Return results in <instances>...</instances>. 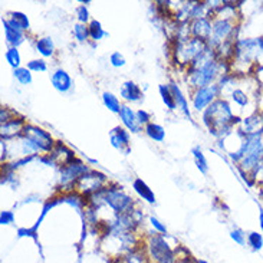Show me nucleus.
I'll list each match as a JSON object with an SVG mask.
<instances>
[{"label": "nucleus", "instance_id": "39448f33", "mask_svg": "<svg viewBox=\"0 0 263 263\" xmlns=\"http://www.w3.org/2000/svg\"><path fill=\"white\" fill-rule=\"evenodd\" d=\"M147 259L151 263H177L176 250L167 243L163 235H151L145 243Z\"/></svg>", "mask_w": 263, "mask_h": 263}, {"label": "nucleus", "instance_id": "c9c22d12", "mask_svg": "<svg viewBox=\"0 0 263 263\" xmlns=\"http://www.w3.org/2000/svg\"><path fill=\"white\" fill-rule=\"evenodd\" d=\"M137 119H138V124H140V125H141L143 128L147 127L150 122H153V121H151V119H153L151 114H150L148 111H145V109H143V108L137 109Z\"/></svg>", "mask_w": 263, "mask_h": 263}, {"label": "nucleus", "instance_id": "9d476101", "mask_svg": "<svg viewBox=\"0 0 263 263\" xmlns=\"http://www.w3.org/2000/svg\"><path fill=\"white\" fill-rule=\"evenodd\" d=\"M2 25H3V30H5V40L9 48H18L26 40V32H23L20 27L12 22L8 16L2 19Z\"/></svg>", "mask_w": 263, "mask_h": 263}, {"label": "nucleus", "instance_id": "aec40b11", "mask_svg": "<svg viewBox=\"0 0 263 263\" xmlns=\"http://www.w3.org/2000/svg\"><path fill=\"white\" fill-rule=\"evenodd\" d=\"M133 190L136 191L137 196L143 200V201L148 203V204H155L157 199H155L154 191H153V189L143 179H136L133 182Z\"/></svg>", "mask_w": 263, "mask_h": 263}, {"label": "nucleus", "instance_id": "4be33fe9", "mask_svg": "<svg viewBox=\"0 0 263 263\" xmlns=\"http://www.w3.org/2000/svg\"><path fill=\"white\" fill-rule=\"evenodd\" d=\"M144 133L154 143H163L165 140V128L157 122H150L147 127H144Z\"/></svg>", "mask_w": 263, "mask_h": 263}, {"label": "nucleus", "instance_id": "473e14b6", "mask_svg": "<svg viewBox=\"0 0 263 263\" xmlns=\"http://www.w3.org/2000/svg\"><path fill=\"white\" fill-rule=\"evenodd\" d=\"M75 15H76V20L78 23H83V25H90L91 23V15H90V10H88V6L85 5H81L75 9Z\"/></svg>", "mask_w": 263, "mask_h": 263}, {"label": "nucleus", "instance_id": "58836bf2", "mask_svg": "<svg viewBox=\"0 0 263 263\" xmlns=\"http://www.w3.org/2000/svg\"><path fill=\"white\" fill-rule=\"evenodd\" d=\"M16 117H18V114L10 108H8V107H2V109H0V121H2V124L8 122L10 119L16 118Z\"/></svg>", "mask_w": 263, "mask_h": 263}, {"label": "nucleus", "instance_id": "cd10ccee", "mask_svg": "<svg viewBox=\"0 0 263 263\" xmlns=\"http://www.w3.org/2000/svg\"><path fill=\"white\" fill-rule=\"evenodd\" d=\"M5 59L10 68H13V69H18L22 66V55L19 52L18 48H8L5 52Z\"/></svg>", "mask_w": 263, "mask_h": 263}, {"label": "nucleus", "instance_id": "bb28decb", "mask_svg": "<svg viewBox=\"0 0 263 263\" xmlns=\"http://www.w3.org/2000/svg\"><path fill=\"white\" fill-rule=\"evenodd\" d=\"M72 33L75 40L79 42V43H86V42L91 40L88 25H83V23H78V22H76L72 27Z\"/></svg>", "mask_w": 263, "mask_h": 263}, {"label": "nucleus", "instance_id": "20e7f679", "mask_svg": "<svg viewBox=\"0 0 263 263\" xmlns=\"http://www.w3.org/2000/svg\"><path fill=\"white\" fill-rule=\"evenodd\" d=\"M207 49H209L207 42L197 39V37L190 36L186 39H177L174 49H172V58H174L176 64L187 68Z\"/></svg>", "mask_w": 263, "mask_h": 263}, {"label": "nucleus", "instance_id": "37998d69", "mask_svg": "<svg viewBox=\"0 0 263 263\" xmlns=\"http://www.w3.org/2000/svg\"><path fill=\"white\" fill-rule=\"evenodd\" d=\"M259 226H260V230L263 233V209L259 210Z\"/></svg>", "mask_w": 263, "mask_h": 263}, {"label": "nucleus", "instance_id": "c756f323", "mask_svg": "<svg viewBox=\"0 0 263 263\" xmlns=\"http://www.w3.org/2000/svg\"><path fill=\"white\" fill-rule=\"evenodd\" d=\"M8 18L12 22H15L23 32H27L30 29V20L23 12H10V13H8Z\"/></svg>", "mask_w": 263, "mask_h": 263}, {"label": "nucleus", "instance_id": "a211bd4d", "mask_svg": "<svg viewBox=\"0 0 263 263\" xmlns=\"http://www.w3.org/2000/svg\"><path fill=\"white\" fill-rule=\"evenodd\" d=\"M119 97L131 104H140L144 100V92L134 81H125L119 88Z\"/></svg>", "mask_w": 263, "mask_h": 263}, {"label": "nucleus", "instance_id": "f257e3e1", "mask_svg": "<svg viewBox=\"0 0 263 263\" xmlns=\"http://www.w3.org/2000/svg\"><path fill=\"white\" fill-rule=\"evenodd\" d=\"M230 73V65L217 59L213 49H207L190 66L186 68V81L191 91L218 83Z\"/></svg>", "mask_w": 263, "mask_h": 263}, {"label": "nucleus", "instance_id": "b1692460", "mask_svg": "<svg viewBox=\"0 0 263 263\" xmlns=\"http://www.w3.org/2000/svg\"><path fill=\"white\" fill-rule=\"evenodd\" d=\"M158 94H160L161 101H163V104L167 107L168 111H176L177 109V105H176V101H174V97H172V92L168 83L158 85Z\"/></svg>", "mask_w": 263, "mask_h": 263}, {"label": "nucleus", "instance_id": "5701e85b", "mask_svg": "<svg viewBox=\"0 0 263 263\" xmlns=\"http://www.w3.org/2000/svg\"><path fill=\"white\" fill-rule=\"evenodd\" d=\"M191 154H193V160H194V164H196L197 170H199L203 176L209 174L210 167L209 163H207L206 155L203 154V150H201L200 147H194V148L191 150Z\"/></svg>", "mask_w": 263, "mask_h": 263}, {"label": "nucleus", "instance_id": "f3484780", "mask_svg": "<svg viewBox=\"0 0 263 263\" xmlns=\"http://www.w3.org/2000/svg\"><path fill=\"white\" fill-rule=\"evenodd\" d=\"M118 115L122 127L128 129L131 134H138L143 129V127L138 124V119H137V111H134V108H131L128 104H122Z\"/></svg>", "mask_w": 263, "mask_h": 263}, {"label": "nucleus", "instance_id": "ddd939ff", "mask_svg": "<svg viewBox=\"0 0 263 263\" xmlns=\"http://www.w3.org/2000/svg\"><path fill=\"white\" fill-rule=\"evenodd\" d=\"M51 83H52L54 90L64 95L71 94L73 90V81L71 75L62 68H56L54 72L51 73Z\"/></svg>", "mask_w": 263, "mask_h": 263}, {"label": "nucleus", "instance_id": "393cba45", "mask_svg": "<svg viewBox=\"0 0 263 263\" xmlns=\"http://www.w3.org/2000/svg\"><path fill=\"white\" fill-rule=\"evenodd\" d=\"M102 102H104L105 108H108V111L114 112V114H119L122 104H121V100L115 94L109 91L102 92Z\"/></svg>", "mask_w": 263, "mask_h": 263}, {"label": "nucleus", "instance_id": "c03bdc74", "mask_svg": "<svg viewBox=\"0 0 263 263\" xmlns=\"http://www.w3.org/2000/svg\"><path fill=\"white\" fill-rule=\"evenodd\" d=\"M194 262L196 263H209L207 260H204V259H194Z\"/></svg>", "mask_w": 263, "mask_h": 263}, {"label": "nucleus", "instance_id": "9b49d317", "mask_svg": "<svg viewBox=\"0 0 263 263\" xmlns=\"http://www.w3.org/2000/svg\"><path fill=\"white\" fill-rule=\"evenodd\" d=\"M237 129L245 137L263 136V112H254L240 119Z\"/></svg>", "mask_w": 263, "mask_h": 263}, {"label": "nucleus", "instance_id": "7ed1b4c3", "mask_svg": "<svg viewBox=\"0 0 263 263\" xmlns=\"http://www.w3.org/2000/svg\"><path fill=\"white\" fill-rule=\"evenodd\" d=\"M88 204L94 209H100L102 206L114 211L115 216L125 214L134 210V199L124 191L121 186H105L88 197Z\"/></svg>", "mask_w": 263, "mask_h": 263}, {"label": "nucleus", "instance_id": "e433bc0d", "mask_svg": "<svg viewBox=\"0 0 263 263\" xmlns=\"http://www.w3.org/2000/svg\"><path fill=\"white\" fill-rule=\"evenodd\" d=\"M109 64L112 65L114 68H124L127 65V61H125L124 55L121 52H112L109 56Z\"/></svg>", "mask_w": 263, "mask_h": 263}, {"label": "nucleus", "instance_id": "72a5a7b5", "mask_svg": "<svg viewBox=\"0 0 263 263\" xmlns=\"http://www.w3.org/2000/svg\"><path fill=\"white\" fill-rule=\"evenodd\" d=\"M230 239L239 246L247 245V233H245V230H242V229H239V227L233 229V230L230 232Z\"/></svg>", "mask_w": 263, "mask_h": 263}, {"label": "nucleus", "instance_id": "a878e982", "mask_svg": "<svg viewBox=\"0 0 263 263\" xmlns=\"http://www.w3.org/2000/svg\"><path fill=\"white\" fill-rule=\"evenodd\" d=\"M90 27V36H91V40L92 42H100L102 40L104 37L108 36V33L105 32V29L102 27V23H101L100 20H97V19H92L91 23L88 25Z\"/></svg>", "mask_w": 263, "mask_h": 263}, {"label": "nucleus", "instance_id": "0eeeda50", "mask_svg": "<svg viewBox=\"0 0 263 263\" xmlns=\"http://www.w3.org/2000/svg\"><path fill=\"white\" fill-rule=\"evenodd\" d=\"M91 170L88 164H85L79 158H75L72 163L66 164L61 167V174H59V183L61 189H65L66 191L75 190V184L81 179L85 172Z\"/></svg>", "mask_w": 263, "mask_h": 263}, {"label": "nucleus", "instance_id": "a19ab883", "mask_svg": "<svg viewBox=\"0 0 263 263\" xmlns=\"http://www.w3.org/2000/svg\"><path fill=\"white\" fill-rule=\"evenodd\" d=\"M254 76H256V79H257V82H259L260 91H262V94H263V66L262 68H257V69H256Z\"/></svg>", "mask_w": 263, "mask_h": 263}, {"label": "nucleus", "instance_id": "ea45409f", "mask_svg": "<svg viewBox=\"0 0 263 263\" xmlns=\"http://www.w3.org/2000/svg\"><path fill=\"white\" fill-rule=\"evenodd\" d=\"M253 183H256V184L263 190V163L260 164V167L257 168V171L254 174Z\"/></svg>", "mask_w": 263, "mask_h": 263}, {"label": "nucleus", "instance_id": "4c0bfd02", "mask_svg": "<svg viewBox=\"0 0 263 263\" xmlns=\"http://www.w3.org/2000/svg\"><path fill=\"white\" fill-rule=\"evenodd\" d=\"M15 213L13 211H10V210H3L2 213H0V225L2 226H9L12 223H15Z\"/></svg>", "mask_w": 263, "mask_h": 263}, {"label": "nucleus", "instance_id": "423d86ee", "mask_svg": "<svg viewBox=\"0 0 263 263\" xmlns=\"http://www.w3.org/2000/svg\"><path fill=\"white\" fill-rule=\"evenodd\" d=\"M108 177L104 172L97 171V170H90L81 176V179L75 184V190L78 194L83 196L85 199L91 197L92 194H95L97 191L104 189L107 186Z\"/></svg>", "mask_w": 263, "mask_h": 263}, {"label": "nucleus", "instance_id": "c85d7f7f", "mask_svg": "<svg viewBox=\"0 0 263 263\" xmlns=\"http://www.w3.org/2000/svg\"><path fill=\"white\" fill-rule=\"evenodd\" d=\"M13 78L22 85V86H27L33 82V75L27 69L26 66H20L18 69H13Z\"/></svg>", "mask_w": 263, "mask_h": 263}, {"label": "nucleus", "instance_id": "6ab92c4d", "mask_svg": "<svg viewBox=\"0 0 263 263\" xmlns=\"http://www.w3.org/2000/svg\"><path fill=\"white\" fill-rule=\"evenodd\" d=\"M170 90L172 92V97H174V101H176V105H177V109L182 112L183 115L189 121H193V117H191V111L190 107H189V101H187V97L184 95V92L180 88V85L177 82L171 81L170 83Z\"/></svg>", "mask_w": 263, "mask_h": 263}, {"label": "nucleus", "instance_id": "4468645a", "mask_svg": "<svg viewBox=\"0 0 263 263\" xmlns=\"http://www.w3.org/2000/svg\"><path fill=\"white\" fill-rule=\"evenodd\" d=\"M25 125H26V121L25 118L19 117V118H13L2 124L0 127V136H2V140L3 141H10V140H15L23 134V129H25Z\"/></svg>", "mask_w": 263, "mask_h": 263}, {"label": "nucleus", "instance_id": "79ce46f5", "mask_svg": "<svg viewBox=\"0 0 263 263\" xmlns=\"http://www.w3.org/2000/svg\"><path fill=\"white\" fill-rule=\"evenodd\" d=\"M177 263H196V262H194L193 257H190V256L187 254V256H184V257H180V259L177 260Z\"/></svg>", "mask_w": 263, "mask_h": 263}, {"label": "nucleus", "instance_id": "412c9836", "mask_svg": "<svg viewBox=\"0 0 263 263\" xmlns=\"http://www.w3.org/2000/svg\"><path fill=\"white\" fill-rule=\"evenodd\" d=\"M35 49H36L37 54L40 55L43 59H46V58H54L55 52H56L54 39L51 36L37 37L36 42H35Z\"/></svg>", "mask_w": 263, "mask_h": 263}, {"label": "nucleus", "instance_id": "2f4dec72", "mask_svg": "<svg viewBox=\"0 0 263 263\" xmlns=\"http://www.w3.org/2000/svg\"><path fill=\"white\" fill-rule=\"evenodd\" d=\"M26 68L30 71V72L42 73L48 71V64H46V61L43 59V58H37V59H32V61H29V62L26 64Z\"/></svg>", "mask_w": 263, "mask_h": 263}, {"label": "nucleus", "instance_id": "dca6fc26", "mask_svg": "<svg viewBox=\"0 0 263 263\" xmlns=\"http://www.w3.org/2000/svg\"><path fill=\"white\" fill-rule=\"evenodd\" d=\"M49 157H51L54 165H59V167H64L66 164L72 163L73 160L76 158V155H75L72 150L68 148L61 141H56V145H55L54 150L49 153Z\"/></svg>", "mask_w": 263, "mask_h": 263}, {"label": "nucleus", "instance_id": "7c9ffc66", "mask_svg": "<svg viewBox=\"0 0 263 263\" xmlns=\"http://www.w3.org/2000/svg\"><path fill=\"white\" fill-rule=\"evenodd\" d=\"M247 246L253 252H260L263 249V235L259 232H250L247 233Z\"/></svg>", "mask_w": 263, "mask_h": 263}, {"label": "nucleus", "instance_id": "f8f14e48", "mask_svg": "<svg viewBox=\"0 0 263 263\" xmlns=\"http://www.w3.org/2000/svg\"><path fill=\"white\" fill-rule=\"evenodd\" d=\"M109 143L111 145L121 151L124 155L129 154L131 151V147H129V143H131V133L125 129L124 127H115L112 128L109 131Z\"/></svg>", "mask_w": 263, "mask_h": 263}, {"label": "nucleus", "instance_id": "f03ea898", "mask_svg": "<svg viewBox=\"0 0 263 263\" xmlns=\"http://www.w3.org/2000/svg\"><path fill=\"white\" fill-rule=\"evenodd\" d=\"M201 122L211 136L223 140L236 129L240 118L235 114L229 101L218 98L201 114Z\"/></svg>", "mask_w": 263, "mask_h": 263}, {"label": "nucleus", "instance_id": "2eb2a0df", "mask_svg": "<svg viewBox=\"0 0 263 263\" xmlns=\"http://www.w3.org/2000/svg\"><path fill=\"white\" fill-rule=\"evenodd\" d=\"M189 25H190L191 36L201 39V40H204V42L209 40L210 36H211V29H213V22H211V19L204 16V18L191 20V22H189Z\"/></svg>", "mask_w": 263, "mask_h": 263}, {"label": "nucleus", "instance_id": "f704fd0d", "mask_svg": "<svg viewBox=\"0 0 263 263\" xmlns=\"http://www.w3.org/2000/svg\"><path fill=\"white\" fill-rule=\"evenodd\" d=\"M148 222H150V225L151 227L154 229L155 232L158 233V235H163V236H167V233H168V230H167V226L164 225L161 220H158L157 217L154 216H150L148 217Z\"/></svg>", "mask_w": 263, "mask_h": 263}, {"label": "nucleus", "instance_id": "1a4fd4ad", "mask_svg": "<svg viewBox=\"0 0 263 263\" xmlns=\"http://www.w3.org/2000/svg\"><path fill=\"white\" fill-rule=\"evenodd\" d=\"M191 108L196 112H204L210 105L220 98V85L213 83L204 88H199L191 91Z\"/></svg>", "mask_w": 263, "mask_h": 263}, {"label": "nucleus", "instance_id": "6e6552de", "mask_svg": "<svg viewBox=\"0 0 263 263\" xmlns=\"http://www.w3.org/2000/svg\"><path fill=\"white\" fill-rule=\"evenodd\" d=\"M22 136L29 138L37 148V151L45 155L49 154L56 145L54 137L51 136L46 129L37 127V125H33V124H26Z\"/></svg>", "mask_w": 263, "mask_h": 263}]
</instances>
